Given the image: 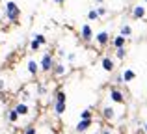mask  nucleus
Returning a JSON list of instances; mask_svg holds the SVG:
<instances>
[{"mask_svg": "<svg viewBox=\"0 0 147 134\" xmlns=\"http://www.w3.org/2000/svg\"><path fill=\"white\" fill-rule=\"evenodd\" d=\"M4 15H6V19L9 22H17L19 17H21V9H19V6L15 2H6V7H4Z\"/></svg>", "mask_w": 147, "mask_h": 134, "instance_id": "1", "label": "nucleus"}, {"mask_svg": "<svg viewBox=\"0 0 147 134\" xmlns=\"http://www.w3.org/2000/svg\"><path fill=\"white\" fill-rule=\"evenodd\" d=\"M41 71H45V73H49V71H52V67H54V60H52V56L50 54H43V58H41Z\"/></svg>", "mask_w": 147, "mask_h": 134, "instance_id": "2", "label": "nucleus"}, {"mask_svg": "<svg viewBox=\"0 0 147 134\" xmlns=\"http://www.w3.org/2000/svg\"><path fill=\"white\" fill-rule=\"evenodd\" d=\"M13 110L17 112L19 117H21V116H28V112H30V108H28V104H26V102H19Z\"/></svg>", "mask_w": 147, "mask_h": 134, "instance_id": "3", "label": "nucleus"}, {"mask_svg": "<svg viewBox=\"0 0 147 134\" xmlns=\"http://www.w3.org/2000/svg\"><path fill=\"white\" fill-rule=\"evenodd\" d=\"M91 123H93V119H80L78 125H76V131L78 132H86L88 129L91 127Z\"/></svg>", "mask_w": 147, "mask_h": 134, "instance_id": "4", "label": "nucleus"}, {"mask_svg": "<svg viewBox=\"0 0 147 134\" xmlns=\"http://www.w3.org/2000/svg\"><path fill=\"white\" fill-rule=\"evenodd\" d=\"M108 39H110V36H108V32H104V30H102V32H99L97 36H95V41H97L99 45H106Z\"/></svg>", "mask_w": 147, "mask_h": 134, "instance_id": "5", "label": "nucleus"}, {"mask_svg": "<svg viewBox=\"0 0 147 134\" xmlns=\"http://www.w3.org/2000/svg\"><path fill=\"white\" fill-rule=\"evenodd\" d=\"M82 39L84 41H91V39H93V34H91L90 24H84L82 26Z\"/></svg>", "mask_w": 147, "mask_h": 134, "instance_id": "6", "label": "nucleus"}, {"mask_svg": "<svg viewBox=\"0 0 147 134\" xmlns=\"http://www.w3.org/2000/svg\"><path fill=\"white\" fill-rule=\"evenodd\" d=\"M110 99H112L114 102H123V93H121L119 90H112V91H110Z\"/></svg>", "mask_w": 147, "mask_h": 134, "instance_id": "7", "label": "nucleus"}, {"mask_svg": "<svg viewBox=\"0 0 147 134\" xmlns=\"http://www.w3.org/2000/svg\"><path fill=\"white\" fill-rule=\"evenodd\" d=\"M125 82H130V80H134L136 78V73L134 71H130V69H125V73H123V76H121Z\"/></svg>", "mask_w": 147, "mask_h": 134, "instance_id": "8", "label": "nucleus"}, {"mask_svg": "<svg viewBox=\"0 0 147 134\" xmlns=\"http://www.w3.org/2000/svg\"><path fill=\"white\" fill-rule=\"evenodd\" d=\"M37 71H39V63L34 62V60H30V62H28V73H30V75H36Z\"/></svg>", "mask_w": 147, "mask_h": 134, "instance_id": "9", "label": "nucleus"}, {"mask_svg": "<svg viewBox=\"0 0 147 134\" xmlns=\"http://www.w3.org/2000/svg\"><path fill=\"white\" fill-rule=\"evenodd\" d=\"M54 112H56V116H61V114L65 112V102H56L54 101Z\"/></svg>", "mask_w": 147, "mask_h": 134, "instance_id": "10", "label": "nucleus"}, {"mask_svg": "<svg viewBox=\"0 0 147 134\" xmlns=\"http://www.w3.org/2000/svg\"><path fill=\"white\" fill-rule=\"evenodd\" d=\"M132 15H134L136 19H142V17L145 15V7H144V6H136V7H134V11H132Z\"/></svg>", "mask_w": 147, "mask_h": 134, "instance_id": "11", "label": "nucleus"}, {"mask_svg": "<svg viewBox=\"0 0 147 134\" xmlns=\"http://www.w3.org/2000/svg\"><path fill=\"white\" fill-rule=\"evenodd\" d=\"M102 69L104 71H114V62L110 58H102Z\"/></svg>", "mask_w": 147, "mask_h": 134, "instance_id": "12", "label": "nucleus"}, {"mask_svg": "<svg viewBox=\"0 0 147 134\" xmlns=\"http://www.w3.org/2000/svg\"><path fill=\"white\" fill-rule=\"evenodd\" d=\"M114 108L112 106H106V108H102V116H104V119H112L114 117Z\"/></svg>", "mask_w": 147, "mask_h": 134, "instance_id": "13", "label": "nucleus"}, {"mask_svg": "<svg viewBox=\"0 0 147 134\" xmlns=\"http://www.w3.org/2000/svg\"><path fill=\"white\" fill-rule=\"evenodd\" d=\"M114 45H115V48H125V37H123V36H117L114 39Z\"/></svg>", "mask_w": 147, "mask_h": 134, "instance_id": "14", "label": "nucleus"}, {"mask_svg": "<svg viewBox=\"0 0 147 134\" xmlns=\"http://www.w3.org/2000/svg\"><path fill=\"white\" fill-rule=\"evenodd\" d=\"M7 121H9V123H17L19 121V116H17L15 110H9V112H7Z\"/></svg>", "mask_w": 147, "mask_h": 134, "instance_id": "15", "label": "nucleus"}, {"mask_svg": "<svg viewBox=\"0 0 147 134\" xmlns=\"http://www.w3.org/2000/svg\"><path fill=\"white\" fill-rule=\"evenodd\" d=\"M54 101H56V102H65V101H67V95H65V91H58Z\"/></svg>", "mask_w": 147, "mask_h": 134, "instance_id": "16", "label": "nucleus"}, {"mask_svg": "<svg viewBox=\"0 0 147 134\" xmlns=\"http://www.w3.org/2000/svg\"><path fill=\"white\" fill-rule=\"evenodd\" d=\"M130 34H132V28L125 24V26H123V28H121V36H123V37H129Z\"/></svg>", "mask_w": 147, "mask_h": 134, "instance_id": "17", "label": "nucleus"}, {"mask_svg": "<svg viewBox=\"0 0 147 134\" xmlns=\"http://www.w3.org/2000/svg\"><path fill=\"white\" fill-rule=\"evenodd\" d=\"M52 69H54V75H56V76H61L65 73V67L63 65H56V67H52Z\"/></svg>", "mask_w": 147, "mask_h": 134, "instance_id": "18", "label": "nucleus"}, {"mask_svg": "<svg viewBox=\"0 0 147 134\" xmlns=\"http://www.w3.org/2000/svg\"><path fill=\"white\" fill-rule=\"evenodd\" d=\"M80 119H93V116H91V110H84V112L80 114Z\"/></svg>", "mask_w": 147, "mask_h": 134, "instance_id": "19", "label": "nucleus"}, {"mask_svg": "<svg viewBox=\"0 0 147 134\" xmlns=\"http://www.w3.org/2000/svg\"><path fill=\"white\" fill-rule=\"evenodd\" d=\"M34 39H36L39 45H45V43H47V39H45V36H43V34H37V36H34Z\"/></svg>", "mask_w": 147, "mask_h": 134, "instance_id": "20", "label": "nucleus"}, {"mask_svg": "<svg viewBox=\"0 0 147 134\" xmlns=\"http://www.w3.org/2000/svg\"><path fill=\"white\" fill-rule=\"evenodd\" d=\"M88 19H90V21H97V19H99V15H97V11H95V9H91V11H90V13H88Z\"/></svg>", "mask_w": 147, "mask_h": 134, "instance_id": "21", "label": "nucleus"}, {"mask_svg": "<svg viewBox=\"0 0 147 134\" xmlns=\"http://www.w3.org/2000/svg\"><path fill=\"white\" fill-rule=\"evenodd\" d=\"M39 47H41V45H39V43H37V41H36V39H34V41H32V43H30V48H32V51H34V52H36V51H39Z\"/></svg>", "mask_w": 147, "mask_h": 134, "instance_id": "22", "label": "nucleus"}, {"mask_svg": "<svg viewBox=\"0 0 147 134\" xmlns=\"http://www.w3.org/2000/svg\"><path fill=\"white\" fill-rule=\"evenodd\" d=\"M24 134H37L36 132V127H26L24 129Z\"/></svg>", "mask_w": 147, "mask_h": 134, "instance_id": "23", "label": "nucleus"}, {"mask_svg": "<svg viewBox=\"0 0 147 134\" xmlns=\"http://www.w3.org/2000/svg\"><path fill=\"white\" fill-rule=\"evenodd\" d=\"M125 54H127L125 48H117V58H125Z\"/></svg>", "mask_w": 147, "mask_h": 134, "instance_id": "24", "label": "nucleus"}, {"mask_svg": "<svg viewBox=\"0 0 147 134\" xmlns=\"http://www.w3.org/2000/svg\"><path fill=\"white\" fill-rule=\"evenodd\" d=\"M97 15H106V9H104V7H99V9H97Z\"/></svg>", "mask_w": 147, "mask_h": 134, "instance_id": "25", "label": "nucleus"}, {"mask_svg": "<svg viewBox=\"0 0 147 134\" xmlns=\"http://www.w3.org/2000/svg\"><path fill=\"white\" fill-rule=\"evenodd\" d=\"M2 90H4V80L0 78V91H2Z\"/></svg>", "mask_w": 147, "mask_h": 134, "instance_id": "26", "label": "nucleus"}, {"mask_svg": "<svg viewBox=\"0 0 147 134\" xmlns=\"http://www.w3.org/2000/svg\"><path fill=\"white\" fill-rule=\"evenodd\" d=\"M100 134H112V132H110V131H106V129H104V131L100 132Z\"/></svg>", "mask_w": 147, "mask_h": 134, "instance_id": "27", "label": "nucleus"}, {"mask_svg": "<svg viewBox=\"0 0 147 134\" xmlns=\"http://www.w3.org/2000/svg\"><path fill=\"white\" fill-rule=\"evenodd\" d=\"M54 2H56V4H61V2H65V0H54Z\"/></svg>", "mask_w": 147, "mask_h": 134, "instance_id": "28", "label": "nucleus"}, {"mask_svg": "<svg viewBox=\"0 0 147 134\" xmlns=\"http://www.w3.org/2000/svg\"><path fill=\"white\" fill-rule=\"evenodd\" d=\"M145 134H147V123H145Z\"/></svg>", "mask_w": 147, "mask_h": 134, "instance_id": "29", "label": "nucleus"}, {"mask_svg": "<svg viewBox=\"0 0 147 134\" xmlns=\"http://www.w3.org/2000/svg\"><path fill=\"white\" fill-rule=\"evenodd\" d=\"M97 2H102V0H97Z\"/></svg>", "mask_w": 147, "mask_h": 134, "instance_id": "30", "label": "nucleus"}, {"mask_svg": "<svg viewBox=\"0 0 147 134\" xmlns=\"http://www.w3.org/2000/svg\"><path fill=\"white\" fill-rule=\"evenodd\" d=\"M145 2H147V0H145Z\"/></svg>", "mask_w": 147, "mask_h": 134, "instance_id": "31", "label": "nucleus"}]
</instances>
